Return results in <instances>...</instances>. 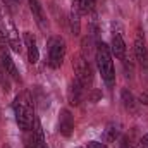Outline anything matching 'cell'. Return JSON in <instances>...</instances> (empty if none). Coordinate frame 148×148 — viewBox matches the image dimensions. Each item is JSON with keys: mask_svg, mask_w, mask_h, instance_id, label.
I'll return each mask as SVG.
<instances>
[{"mask_svg": "<svg viewBox=\"0 0 148 148\" xmlns=\"http://www.w3.org/2000/svg\"><path fill=\"white\" fill-rule=\"evenodd\" d=\"M2 148H10V147H9V145H3V147H2Z\"/></svg>", "mask_w": 148, "mask_h": 148, "instance_id": "cell-23", "label": "cell"}, {"mask_svg": "<svg viewBox=\"0 0 148 148\" xmlns=\"http://www.w3.org/2000/svg\"><path fill=\"white\" fill-rule=\"evenodd\" d=\"M79 12L76 10V9H71V14H69V26H71V33H73L74 36H77L79 35V31H81V21H79Z\"/></svg>", "mask_w": 148, "mask_h": 148, "instance_id": "cell-14", "label": "cell"}, {"mask_svg": "<svg viewBox=\"0 0 148 148\" xmlns=\"http://www.w3.org/2000/svg\"><path fill=\"white\" fill-rule=\"evenodd\" d=\"M0 28H2V31H3V36L7 40L9 47H10L16 53H19L21 48H23V47H21V38H19V33H17V28H16L14 21L10 19L9 12H7L3 7H0Z\"/></svg>", "mask_w": 148, "mask_h": 148, "instance_id": "cell-3", "label": "cell"}, {"mask_svg": "<svg viewBox=\"0 0 148 148\" xmlns=\"http://www.w3.org/2000/svg\"><path fill=\"white\" fill-rule=\"evenodd\" d=\"M121 148H133V145H131V141H129V138H122V143H121Z\"/></svg>", "mask_w": 148, "mask_h": 148, "instance_id": "cell-19", "label": "cell"}, {"mask_svg": "<svg viewBox=\"0 0 148 148\" xmlns=\"http://www.w3.org/2000/svg\"><path fill=\"white\" fill-rule=\"evenodd\" d=\"M29 10L33 14V19L36 21L38 28L41 31H48V21H47V14L43 10V5L40 3V0H29Z\"/></svg>", "mask_w": 148, "mask_h": 148, "instance_id": "cell-7", "label": "cell"}, {"mask_svg": "<svg viewBox=\"0 0 148 148\" xmlns=\"http://www.w3.org/2000/svg\"><path fill=\"white\" fill-rule=\"evenodd\" d=\"M110 52H112V55H115V57L121 59V60L126 57V41H124L121 31H112Z\"/></svg>", "mask_w": 148, "mask_h": 148, "instance_id": "cell-10", "label": "cell"}, {"mask_svg": "<svg viewBox=\"0 0 148 148\" xmlns=\"http://www.w3.org/2000/svg\"><path fill=\"white\" fill-rule=\"evenodd\" d=\"M97 0H73V9H76L81 16L83 14H90L95 9Z\"/></svg>", "mask_w": 148, "mask_h": 148, "instance_id": "cell-13", "label": "cell"}, {"mask_svg": "<svg viewBox=\"0 0 148 148\" xmlns=\"http://www.w3.org/2000/svg\"><path fill=\"white\" fill-rule=\"evenodd\" d=\"M0 64H2L3 71L9 74V76H10L12 79H16V81H21L19 71H17V67H16L14 60L10 59V55L7 53V50H5V48H3V50H0Z\"/></svg>", "mask_w": 148, "mask_h": 148, "instance_id": "cell-11", "label": "cell"}, {"mask_svg": "<svg viewBox=\"0 0 148 148\" xmlns=\"http://www.w3.org/2000/svg\"><path fill=\"white\" fill-rule=\"evenodd\" d=\"M84 97V86L74 77L69 84V90H67V98H69V103L71 105H79L81 100Z\"/></svg>", "mask_w": 148, "mask_h": 148, "instance_id": "cell-12", "label": "cell"}, {"mask_svg": "<svg viewBox=\"0 0 148 148\" xmlns=\"http://www.w3.org/2000/svg\"><path fill=\"white\" fill-rule=\"evenodd\" d=\"M95 60H97L98 71L102 74V79L107 83V86H114V83H115V69H114L110 47L107 43H103V41H98L97 43Z\"/></svg>", "mask_w": 148, "mask_h": 148, "instance_id": "cell-2", "label": "cell"}, {"mask_svg": "<svg viewBox=\"0 0 148 148\" xmlns=\"http://www.w3.org/2000/svg\"><path fill=\"white\" fill-rule=\"evenodd\" d=\"M134 57L143 69H148V48L147 41H145V35L141 29H138L136 38H134Z\"/></svg>", "mask_w": 148, "mask_h": 148, "instance_id": "cell-6", "label": "cell"}, {"mask_svg": "<svg viewBox=\"0 0 148 148\" xmlns=\"http://www.w3.org/2000/svg\"><path fill=\"white\" fill-rule=\"evenodd\" d=\"M121 98H122V103H124V107H126L127 110H134V109H136V100H134L133 93H131L127 88H124V90L121 91Z\"/></svg>", "mask_w": 148, "mask_h": 148, "instance_id": "cell-15", "label": "cell"}, {"mask_svg": "<svg viewBox=\"0 0 148 148\" xmlns=\"http://www.w3.org/2000/svg\"><path fill=\"white\" fill-rule=\"evenodd\" d=\"M140 145H141V148H148V133L141 138V141H140Z\"/></svg>", "mask_w": 148, "mask_h": 148, "instance_id": "cell-20", "label": "cell"}, {"mask_svg": "<svg viewBox=\"0 0 148 148\" xmlns=\"http://www.w3.org/2000/svg\"><path fill=\"white\" fill-rule=\"evenodd\" d=\"M14 115H16V122L19 126V129L23 131H33V124L36 122V117H35V103H33V98L29 97L28 91H23L19 93L16 98H14Z\"/></svg>", "mask_w": 148, "mask_h": 148, "instance_id": "cell-1", "label": "cell"}, {"mask_svg": "<svg viewBox=\"0 0 148 148\" xmlns=\"http://www.w3.org/2000/svg\"><path fill=\"white\" fill-rule=\"evenodd\" d=\"M9 77H10V76L5 73V71H3V67L0 66V88H2L5 93L10 90V81H9Z\"/></svg>", "mask_w": 148, "mask_h": 148, "instance_id": "cell-16", "label": "cell"}, {"mask_svg": "<svg viewBox=\"0 0 148 148\" xmlns=\"http://www.w3.org/2000/svg\"><path fill=\"white\" fill-rule=\"evenodd\" d=\"M23 40H24V47H26V52H28V60L29 64H36L40 60V52H38V45H36V38L33 33L26 31L23 35Z\"/></svg>", "mask_w": 148, "mask_h": 148, "instance_id": "cell-9", "label": "cell"}, {"mask_svg": "<svg viewBox=\"0 0 148 148\" xmlns=\"http://www.w3.org/2000/svg\"><path fill=\"white\" fill-rule=\"evenodd\" d=\"M40 148H48V147H47V145H45V143H43V145H41V147H40Z\"/></svg>", "mask_w": 148, "mask_h": 148, "instance_id": "cell-22", "label": "cell"}, {"mask_svg": "<svg viewBox=\"0 0 148 148\" xmlns=\"http://www.w3.org/2000/svg\"><path fill=\"white\" fill-rule=\"evenodd\" d=\"M66 57V41L62 36H52L48 40V66L59 69Z\"/></svg>", "mask_w": 148, "mask_h": 148, "instance_id": "cell-4", "label": "cell"}, {"mask_svg": "<svg viewBox=\"0 0 148 148\" xmlns=\"http://www.w3.org/2000/svg\"><path fill=\"white\" fill-rule=\"evenodd\" d=\"M73 129H74V117L71 110L67 109H62L60 114H59V133L66 138H69L73 134Z\"/></svg>", "mask_w": 148, "mask_h": 148, "instance_id": "cell-8", "label": "cell"}, {"mask_svg": "<svg viewBox=\"0 0 148 148\" xmlns=\"http://www.w3.org/2000/svg\"><path fill=\"white\" fill-rule=\"evenodd\" d=\"M140 102L145 103V105H148V95L147 93H141V95H140Z\"/></svg>", "mask_w": 148, "mask_h": 148, "instance_id": "cell-21", "label": "cell"}, {"mask_svg": "<svg viewBox=\"0 0 148 148\" xmlns=\"http://www.w3.org/2000/svg\"><path fill=\"white\" fill-rule=\"evenodd\" d=\"M86 148H107V145L105 143H100V141H90L86 145Z\"/></svg>", "mask_w": 148, "mask_h": 148, "instance_id": "cell-18", "label": "cell"}, {"mask_svg": "<svg viewBox=\"0 0 148 148\" xmlns=\"http://www.w3.org/2000/svg\"><path fill=\"white\" fill-rule=\"evenodd\" d=\"M117 136H119V129H117V126H114V124L109 126V127H107V131H105V141H107V143H110V141H114Z\"/></svg>", "mask_w": 148, "mask_h": 148, "instance_id": "cell-17", "label": "cell"}, {"mask_svg": "<svg viewBox=\"0 0 148 148\" xmlns=\"http://www.w3.org/2000/svg\"><path fill=\"white\" fill-rule=\"evenodd\" d=\"M73 69H74L76 79H77L84 88H88V86L93 83V69H91V66H90V60L84 59L83 55H76L73 59Z\"/></svg>", "mask_w": 148, "mask_h": 148, "instance_id": "cell-5", "label": "cell"}]
</instances>
